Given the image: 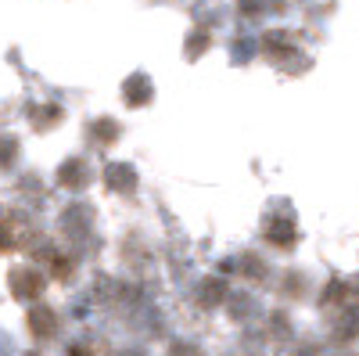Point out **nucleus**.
Returning <instances> with one entry per match:
<instances>
[{"mask_svg": "<svg viewBox=\"0 0 359 356\" xmlns=\"http://www.w3.org/2000/svg\"><path fill=\"white\" fill-rule=\"evenodd\" d=\"M43 284H47V277H40L36 270H11V291L18 299H36Z\"/></svg>", "mask_w": 359, "mask_h": 356, "instance_id": "nucleus-1", "label": "nucleus"}, {"mask_svg": "<svg viewBox=\"0 0 359 356\" xmlns=\"http://www.w3.org/2000/svg\"><path fill=\"white\" fill-rule=\"evenodd\" d=\"M29 328H33L36 338H50V331H54V313H50L47 306H33V310H29Z\"/></svg>", "mask_w": 359, "mask_h": 356, "instance_id": "nucleus-2", "label": "nucleus"}, {"mask_svg": "<svg viewBox=\"0 0 359 356\" xmlns=\"http://www.w3.org/2000/svg\"><path fill=\"white\" fill-rule=\"evenodd\" d=\"M22 242V227L15 220H0V252H11Z\"/></svg>", "mask_w": 359, "mask_h": 356, "instance_id": "nucleus-3", "label": "nucleus"}, {"mask_svg": "<svg viewBox=\"0 0 359 356\" xmlns=\"http://www.w3.org/2000/svg\"><path fill=\"white\" fill-rule=\"evenodd\" d=\"M133 180H137V176H133V169H130V166H115V169H108V184H111V187H118V191H130V187H133Z\"/></svg>", "mask_w": 359, "mask_h": 356, "instance_id": "nucleus-4", "label": "nucleus"}, {"mask_svg": "<svg viewBox=\"0 0 359 356\" xmlns=\"http://www.w3.org/2000/svg\"><path fill=\"white\" fill-rule=\"evenodd\" d=\"M62 180H79V184H86V169H83L79 162H72L69 169H62Z\"/></svg>", "mask_w": 359, "mask_h": 356, "instance_id": "nucleus-5", "label": "nucleus"}]
</instances>
